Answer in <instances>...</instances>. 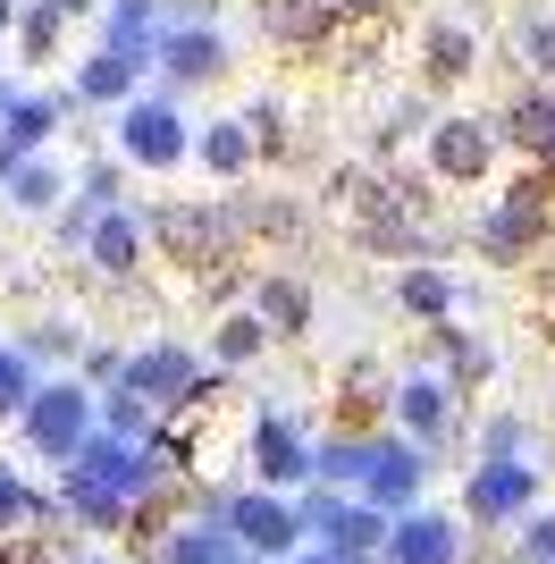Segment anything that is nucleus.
I'll use <instances>...</instances> for the list:
<instances>
[{
    "mask_svg": "<svg viewBox=\"0 0 555 564\" xmlns=\"http://www.w3.org/2000/svg\"><path fill=\"white\" fill-rule=\"evenodd\" d=\"M497 143H505L497 118H438V127H429V169L455 177V186H480L488 161H497Z\"/></svg>",
    "mask_w": 555,
    "mask_h": 564,
    "instance_id": "f257e3e1",
    "label": "nucleus"
},
{
    "mask_svg": "<svg viewBox=\"0 0 555 564\" xmlns=\"http://www.w3.org/2000/svg\"><path fill=\"white\" fill-rule=\"evenodd\" d=\"M18 404H34V379H25L18 346H0V413H18Z\"/></svg>",
    "mask_w": 555,
    "mask_h": 564,
    "instance_id": "6ab92c4d",
    "label": "nucleus"
},
{
    "mask_svg": "<svg viewBox=\"0 0 555 564\" xmlns=\"http://www.w3.org/2000/svg\"><path fill=\"white\" fill-rule=\"evenodd\" d=\"M59 25H68V18H59L51 0H43V9H18V43L34 51V59H51V43H59Z\"/></svg>",
    "mask_w": 555,
    "mask_h": 564,
    "instance_id": "dca6fc26",
    "label": "nucleus"
},
{
    "mask_svg": "<svg viewBox=\"0 0 555 564\" xmlns=\"http://www.w3.org/2000/svg\"><path fill=\"white\" fill-rule=\"evenodd\" d=\"M522 59L555 85V18H522Z\"/></svg>",
    "mask_w": 555,
    "mask_h": 564,
    "instance_id": "aec40b11",
    "label": "nucleus"
},
{
    "mask_svg": "<svg viewBox=\"0 0 555 564\" xmlns=\"http://www.w3.org/2000/svg\"><path fill=\"white\" fill-rule=\"evenodd\" d=\"M161 68L177 76V85H194V76H210V68H228L219 25H177V34H161Z\"/></svg>",
    "mask_w": 555,
    "mask_h": 564,
    "instance_id": "20e7f679",
    "label": "nucleus"
},
{
    "mask_svg": "<svg viewBox=\"0 0 555 564\" xmlns=\"http://www.w3.org/2000/svg\"><path fill=\"white\" fill-rule=\"evenodd\" d=\"M395 304L413 312V321H429V329H438L446 312H455V286H446L438 270H404V286H395Z\"/></svg>",
    "mask_w": 555,
    "mask_h": 564,
    "instance_id": "9b49d317",
    "label": "nucleus"
},
{
    "mask_svg": "<svg viewBox=\"0 0 555 564\" xmlns=\"http://www.w3.org/2000/svg\"><path fill=\"white\" fill-rule=\"evenodd\" d=\"M219 177H236V169L253 161V135H244V118H219V127H203V143H194Z\"/></svg>",
    "mask_w": 555,
    "mask_h": 564,
    "instance_id": "f8f14e48",
    "label": "nucleus"
},
{
    "mask_svg": "<svg viewBox=\"0 0 555 564\" xmlns=\"http://www.w3.org/2000/svg\"><path fill=\"white\" fill-rule=\"evenodd\" d=\"M85 245H92V261H101L110 279H127V270H135V253H143V219H135V212H101V219L85 228Z\"/></svg>",
    "mask_w": 555,
    "mask_h": 564,
    "instance_id": "0eeeda50",
    "label": "nucleus"
},
{
    "mask_svg": "<svg viewBox=\"0 0 555 564\" xmlns=\"http://www.w3.org/2000/svg\"><path fill=\"white\" fill-rule=\"evenodd\" d=\"M244 127H253V152H278V143H286V127H278V101H253V110H244Z\"/></svg>",
    "mask_w": 555,
    "mask_h": 564,
    "instance_id": "4be33fe9",
    "label": "nucleus"
},
{
    "mask_svg": "<svg viewBox=\"0 0 555 564\" xmlns=\"http://www.w3.org/2000/svg\"><path fill=\"white\" fill-rule=\"evenodd\" d=\"M76 430H85V397H76V388H43V397H34V438H43V447H68Z\"/></svg>",
    "mask_w": 555,
    "mask_h": 564,
    "instance_id": "1a4fd4ad",
    "label": "nucleus"
},
{
    "mask_svg": "<svg viewBox=\"0 0 555 564\" xmlns=\"http://www.w3.org/2000/svg\"><path fill=\"white\" fill-rule=\"evenodd\" d=\"M9 177H18V143L0 135V186H9Z\"/></svg>",
    "mask_w": 555,
    "mask_h": 564,
    "instance_id": "b1692460",
    "label": "nucleus"
},
{
    "mask_svg": "<svg viewBox=\"0 0 555 564\" xmlns=\"http://www.w3.org/2000/svg\"><path fill=\"white\" fill-rule=\"evenodd\" d=\"M497 127H505L522 152H538V161H547V152H555V94H522L505 118H497Z\"/></svg>",
    "mask_w": 555,
    "mask_h": 564,
    "instance_id": "6e6552de",
    "label": "nucleus"
},
{
    "mask_svg": "<svg viewBox=\"0 0 555 564\" xmlns=\"http://www.w3.org/2000/svg\"><path fill=\"white\" fill-rule=\"evenodd\" d=\"M51 127H59V101H9V118H0V135L18 143V161L51 135Z\"/></svg>",
    "mask_w": 555,
    "mask_h": 564,
    "instance_id": "ddd939ff",
    "label": "nucleus"
},
{
    "mask_svg": "<svg viewBox=\"0 0 555 564\" xmlns=\"http://www.w3.org/2000/svg\"><path fill=\"white\" fill-rule=\"evenodd\" d=\"M471 25H455V18H438V25H421V59H429V85H463L471 76Z\"/></svg>",
    "mask_w": 555,
    "mask_h": 564,
    "instance_id": "423d86ee",
    "label": "nucleus"
},
{
    "mask_svg": "<svg viewBox=\"0 0 555 564\" xmlns=\"http://www.w3.org/2000/svg\"><path fill=\"white\" fill-rule=\"evenodd\" d=\"M118 143H127V161H185V118L168 110V101H127V127H118Z\"/></svg>",
    "mask_w": 555,
    "mask_h": 564,
    "instance_id": "f03ea898",
    "label": "nucleus"
},
{
    "mask_svg": "<svg viewBox=\"0 0 555 564\" xmlns=\"http://www.w3.org/2000/svg\"><path fill=\"white\" fill-rule=\"evenodd\" d=\"M404 422H413V430L446 422V388H438V379H413V388H404Z\"/></svg>",
    "mask_w": 555,
    "mask_h": 564,
    "instance_id": "f3484780",
    "label": "nucleus"
},
{
    "mask_svg": "<svg viewBox=\"0 0 555 564\" xmlns=\"http://www.w3.org/2000/svg\"><path fill=\"white\" fill-rule=\"evenodd\" d=\"M547 286H555V253H547Z\"/></svg>",
    "mask_w": 555,
    "mask_h": 564,
    "instance_id": "bb28decb",
    "label": "nucleus"
},
{
    "mask_svg": "<svg viewBox=\"0 0 555 564\" xmlns=\"http://www.w3.org/2000/svg\"><path fill=\"white\" fill-rule=\"evenodd\" d=\"M135 68H143V59H127V51H101V59L76 76V94H85V101H127V94H135Z\"/></svg>",
    "mask_w": 555,
    "mask_h": 564,
    "instance_id": "9d476101",
    "label": "nucleus"
},
{
    "mask_svg": "<svg viewBox=\"0 0 555 564\" xmlns=\"http://www.w3.org/2000/svg\"><path fill=\"white\" fill-rule=\"evenodd\" d=\"M9 25H18V0H0V34H9Z\"/></svg>",
    "mask_w": 555,
    "mask_h": 564,
    "instance_id": "393cba45",
    "label": "nucleus"
},
{
    "mask_svg": "<svg viewBox=\"0 0 555 564\" xmlns=\"http://www.w3.org/2000/svg\"><path fill=\"white\" fill-rule=\"evenodd\" d=\"M538 236H547V219H538V212H522V203L505 194V203H497V212L480 219V253H488V261H522V253L538 245Z\"/></svg>",
    "mask_w": 555,
    "mask_h": 564,
    "instance_id": "39448f33",
    "label": "nucleus"
},
{
    "mask_svg": "<svg viewBox=\"0 0 555 564\" xmlns=\"http://www.w3.org/2000/svg\"><path fill=\"white\" fill-rule=\"evenodd\" d=\"M480 506H513V497H522V471H480Z\"/></svg>",
    "mask_w": 555,
    "mask_h": 564,
    "instance_id": "5701e85b",
    "label": "nucleus"
},
{
    "mask_svg": "<svg viewBox=\"0 0 555 564\" xmlns=\"http://www.w3.org/2000/svg\"><path fill=\"white\" fill-rule=\"evenodd\" d=\"M312 321V295L295 279H261V329H303Z\"/></svg>",
    "mask_w": 555,
    "mask_h": 564,
    "instance_id": "4468645a",
    "label": "nucleus"
},
{
    "mask_svg": "<svg viewBox=\"0 0 555 564\" xmlns=\"http://www.w3.org/2000/svg\"><path fill=\"white\" fill-rule=\"evenodd\" d=\"M152 388V404H185L203 379H194V354L185 346H152V354H135V371H127V397H143Z\"/></svg>",
    "mask_w": 555,
    "mask_h": 564,
    "instance_id": "7ed1b4c3",
    "label": "nucleus"
},
{
    "mask_svg": "<svg viewBox=\"0 0 555 564\" xmlns=\"http://www.w3.org/2000/svg\"><path fill=\"white\" fill-rule=\"evenodd\" d=\"M261 337H270V329H261V312H236L228 329H219V362H244V354H261Z\"/></svg>",
    "mask_w": 555,
    "mask_h": 564,
    "instance_id": "a211bd4d",
    "label": "nucleus"
},
{
    "mask_svg": "<svg viewBox=\"0 0 555 564\" xmlns=\"http://www.w3.org/2000/svg\"><path fill=\"white\" fill-rule=\"evenodd\" d=\"M51 9H59V18H76V9H92V0H51Z\"/></svg>",
    "mask_w": 555,
    "mask_h": 564,
    "instance_id": "a878e982",
    "label": "nucleus"
},
{
    "mask_svg": "<svg viewBox=\"0 0 555 564\" xmlns=\"http://www.w3.org/2000/svg\"><path fill=\"white\" fill-rule=\"evenodd\" d=\"M9 203H18V212H51V203H59V177H51L43 161H18V177H9Z\"/></svg>",
    "mask_w": 555,
    "mask_h": 564,
    "instance_id": "2eb2a0df",
    "label": "nucleus"
},
{
    "mask_svg": "<svg viewBox=\"0 0 555 564\" xmlns=\"http://www.w3.org/2000/svg\"><path fill=\"white\" fill-rule=\"evenodd\" d=\"M261 471H303V447L278 422H261Z\"/></svg>",
    "mask_w": 555,
    "mask_h": 564,
    "instance_id": "412c9836",
    "label": "nucleus"
}]
</instances>
